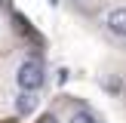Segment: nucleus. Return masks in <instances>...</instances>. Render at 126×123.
Masks as SVG:
<instances>
[{
  "label": "nucleus",
  "mask_w": 126,
  "mask_h": 123,
  "mask_svg": "<svg viewBox=\"0 0 126 123\" xmlns=\"http://www.w3.org/2000/svg\"><path fill=\"white\" fill-rule=\"evenodd\" d=\"M43 80H46V74H43V65H40L37 59L22 62L18 71H16V83H18L22 92H37V89L43 86Z\"/></svg>",
  "instance_id": "nucleus-1"
},
{
  "label": "nucleus",
  "mask_w": 126,
  "mask_h": 123,
  "mask_svg": "<svg viewBox=\"0 0 126 123\" xmlns=\"http://www.w3.org/2000/svg\"><path fill=\"white\" fill-rule=\"evenodd\" d=\"M102 86H105L108 92H114V95H120V92H123V80L117 77V74H114V77H105V80H102Z\"/></svg>",
  "instance_id": "nucleus-5"
},
{
  "label": "nucleus",
  "mask_w": 126,
  "mask_h": 123,
  "mask_svg": "<svg viewBox=\"0 0 126 123\" xmlns=\"http://www.w3.org/2000/svg\"><path fill=\"white\" fill-rule=\"evenodd\" d=\"M37 123H59V117H55L52 111H49V114H43V117H40V120H37Z\"/></svg>",
  "instance_id": "nucleus-6"
},
{
  "label": "nucleus",
  "mask_w": 126,
  "mask_h": 123,
  "mask_svg": "<svg viewBox=\"0 0 126 123\" xmlns=\"http://www.w3.org/2000/svg\"><path fill=\"white\" fill-rule=\"evenodd\" d=\"M105 31L111 37H123L126 40V6H117L105 15Z\"/></svg>",
  "instance_id": "nucleus-2"
},
{
  "label": "nucleus",
  "mask_w": 126,
  "mask_h": 123,
  "mask_svg": "<svg viewBox=\"0 0 126 123\" xmlns=\"http://www.w3.org/2000/svg\"><path fill=\"white\" fill-rule=\"evenodd\" d=\"M68 123H98V120H95V114H92L89 108H77L71 117H68Z\"/></svg>",
  "instance_id": "nucleus-4"
},
{
  "label": "nucleus",
  "mask_w": 126,
  "mask_h": 123,
  "mask_svg": "<svg viewBox=\"0 0 126 123\" xmlns=\"http://www.w3.org/2000/svg\"><path fill=\"white\" fill-rule=\"evenodd\" d=\"M37 108V92H18L16 98V114H31Z\"/></svg>",
  "instance_id": "nucleus-3"
},
{
  "label": "nucleus",
  "mask_w": 126,
  "mask_h": 123,
  "mask_svg": "<svg viewBox=\"0 0 126 123\" xmlns=\"http://www.w3.org/2000/svg\"><path fill=\"white\" fill-rule=\"evenodd\" d=\"M49 3H55V0H49Z\"/></svg>",
  "instance_id": "nucleus-7"
}]
</instances>
